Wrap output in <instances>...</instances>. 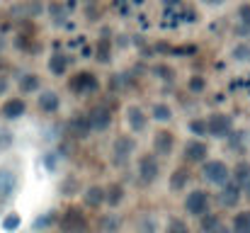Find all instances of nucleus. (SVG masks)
<instances>
[{"instance_id":"obj_17","label":"nucleus","mask_w":250,"mask_h":233,"mask_svg":"<svg viewBox=\"0 0 250 233\" xmlns=\"http://www.w3.org/2000/svg\"><path fill=\"white\" fill-rule=\"evenodd\" d=\"M81 202H83L85 209H100L104 204V187L102 185H87L81 194Z\"/></svg>"},{"instance_id":"obj_26","label":"nucleus","mask_w":250,"mask_h":233,"mask_svg":"<svg viewBox=\"0 0 250 233\" xmlns=\"http://www.w3.org/2000/svg\"><path fill=\"white\" fill-rule=\"evenodd\" d=\"M56 221H59V212L56 209H49V212L39 214L32 221V231H49L51 226H56Z\"/></svg>"},{"instance_id":"obj_10","label":"nucleus","mask_w":250,"mask_h":233,"mask_svg":"<svg viewBox=\"0 0 250 233\" xmlns=\"http://www.w3.org/2000/svg\"><path fill=\"white\" fill-rule=\"evenodd\" d=\"M207 158H209V144L204 139L194 136V139L185 141V146H182V163L185 165H199Z\"/></svg>"},{"instance_id":"obj_24","label":"nucleus","mask_w":250,"mask_h":233,"mask_svg":"<svg viewBox=\"0 0 250 233\" xmlns=\"http://www.w3.org/2000/svg\"><path fill=\"white\" fill-rule=\"evenodd\" d=\"M17 87L22 95H37L42 90V78L39 73H22L17 78Z\"/></svg>"},{"instance_id":"obj_14","label":"nucleus","mask_w":250,"mask_h":233,"mask_svg":"<svg viewBox=\"0 0 250 233\" xmlns=\"http://www.w3.org/2000/svg\"><path fill=\"white\" fill-rule=\"evenodd\" d=\"M0 114H2V119H7V122L22 119V117L27 114V102H24V97H7V100L0 105Z\"/></svg>"},{"instance_id":"obj_2","label":"nucleus","mask_w":250,"mask_h":233,"mask_svg":"<svg viewBox=\"0 0 250 233\" xmlns=\"http://www.w3.org/2000/svg\"><path fill=\"white\" fill-rule=\"evenodd\" d=\"M134 153H136V139L131 134L114 136V141L109 146V160H112L114 168H126L131 163Z\"/></svg>"},{"instance_id":"obj_12","label":"nucleus","mask_w":250,"mask_h":233,"mask_svg":"<svg viewBox=\"0 0 250 233\" xmlns=\"http://www.w3.org/2000/svg\"><path fill=\"white\" fill-rule=\"evenodd\" d=\"M241 199H243V187H241L238 182L229 180L226 185L219 187V204H221V207H226V209H236V207L241 204Z\"/></svg>"},{"instance_id":"obj_36","label":"nucleus","mask_w":250,"mask_h":233,"mask_svg":"<svg viewBox=\"0 0 250 233\" xmlns=\"http://www.w3.org/2000/svg\"><path fill=\"white\" fill-rule=\"evenodd\" d=\"M20 224H22V219H20V214H15V212L7 214V216L2 219V229H5L7 233H15L17 229H20Z\"/></svg>"},{"instance_id":"obj_46","label":"nucleus","mask_w":250,"mask_h":233,"mask_svg":"<svg viewBox=\"0 0 250 233\" xmlns=\"http://www.w3.org/2000/svg\"><path fill=\"white\" fill-rule=\"evenodd\" d=\"M134 5H144V0H134Z\"/></svg>"},{"instance_id":"obj_28","label":"nucleus","mask_w":250,"mask_h":233,"mask_svg":"<svg viewBox=\"0 0 250 233\" xmlns=\"http://www.w3.org/2000/svg\"><path fill=\"white\" fill-rule=\"evenodd\" d=\"M231 180H233V182H238L241 187H243V182H248L250 180V160L241 158V160L231 168Z\"/></svg>"},{"instance_id":"obj_11","label":"nucleus","mask_w":250,"mask_h":233,"mask_svg":"<svg viewBox=\"0 0 250 233\" xmlns=\"http://www.w3.org/2000/svg\"><path fill=\"white\" fill-rule=\"evenodd\" d=\"M73 64H76V59H73L71 54L54 51V54L46 59V71H49L54 78H63L68 71H71V66H73Z\"/></svg>"},{"instance_id":"obj_4","label":"nucleus","mask_w":250,"mask_h":233,"mask_svg":"<svg viewBox=\"0 0 250 233\" xmlns=\"http://www.w3.org/2000/svg\"><path fill=\"white\" fill-rule=\"evenodd\" d=\"M209 207H211V194H209L204 187H192V190L185 194V199H182V209H185V214L192 216V219H199L202 214H207Z\"/></svg>"},{"instance_id":"obj_25","label":"nucleus","mask_w":250,"mask_h":233,"mask_svg":"<svg viewBox=\"0 0 250 233\" xmlns=\"http://www.w3.org/2000/svg\"><path fill=\"white\" fill-rule=\"evenodd\" d=\"M97 229H100V233H119L122 231V219H119V214H114V209L107 212V214H102L100 221H97Z\"/></svg>"},{"instance_id":"obj_39","label":"nucleus","mask_w":250,"mask_h":233,"mask_svg":"<svg viewBox=\"0 0 250 233\" xmlns=\"http://www.w3.org/2000/svg\"><path fill=\"white\" fill-rule=\"evenodd\" d=\"M238 22L250 27V2H241L238 5Z\"/></svg>"},{"instance_id":"obj_5","label":"nucleus","mask_w":250,"mask_h":233,"mask_svg":"<svg viewBox=\"0 0 250 233\" xmlns=\"http://www.w3.org/2000/svg\"><path fill=\"white\" fill-rule=\"evenodd\" d=\"M112 122H114V114H112V107L109 105H92L85 112V124L95 134H104L112 127Z\"/></svg>"},{"instance_id":"obj_6","label":"nucleus","mask_w":250,"mask_h":233,"mask_svg":"<svg viewBox=\"0 0 250 233\" xmlns=\"http://www.w3.org/2000/svg\"><path fill=\"white\" fill-rule=\"evenodd\" d=\"M136 175L141 180V185H153L161 177V158L153 153H141L136 158Z\"/></svg>"},{"instance_id":"obj_18","label":"nucleus","mask_w":250,"mask_h":233,"mask_svg":"<svg viewBox=\"0 0 250 233\" xmlns=\"http://www.w3.org/2000/svg\"><path fill=\"white\" fill-rule=\"evenodd\" d=\"M124 199H126V187L122 182H109L104 187V204L109 209H119L124 204Z\"/></svg>"},{"instance_id":"obj_40","label":"nucleus","mask_w":250,"mask_h":233,"mask_svg":"<svg viewBox=\"0 0 250 233\" xmlns=\"http://www.w3.org/2000/svg\"><path fill=\"white\" fill-rule=\"evenodd\" d=\"M12 144H15V136H12L10 131H5V129H2V131H0V153H2V151H7Z\"/></svg>"},{"instance_id":"obj_23","label":"nucleus","mask_w":250,"mask_h":233,"mask_svg":"<svg viewBox=\"0 0 250 233\" xmlns=\"http://www.w3.org/2000/svg\"><path fill=\"white\" fill-rule=\"evenodd\" d=\"M92 59L102 66H107L112 61V39L109 37H100L97 44L92 46Z\"/></svg>"},{"instance_id":"obj_27","label":"nucleus","mask_w":250,"mask_h":233,"mask_svg":"<svg viewBox=\"0 0 250 233\" xmlns=\"http://www.w3.org/2000/svg\"><path fill=\"white\" fill-rule=\"evenodd\" d=\"M231 233H250V209H241L231 219Z\"/></svg>"},{"instance_id":"obj_15","label":"nucleus","mask_w":250,"mask_h":233,"mask_svg":"<svg viewBox=\"0 0 250 233\" xmlns=\"http://www.w3.org/2000/svg\"><path fill=\"white\" fill-rule=\"evenodd\" d=\"M17 190V172L12 168H0V204L10 202Z\"/></svg>"},{"instance_id":"obj_30","label":"nucleus","mask_w":250,"mask_h":233,"mask_svg":"<svg viewBox=\"0 0 250 233\" xmlns=\"http://www.w3.org/2000/svg\"><path fill=\"white\" fill-rule=\"evenodd\" d=\"M161 226H158V219L156 214H144L136 224V233H158Z\"/></svg>"},{"instance_id":"obj_37","label":"nucleus","mask_w":250,"mask_h":233,"mask_svg":"<svg viewBox=\"0 0 250 233\" xmlns=\"http://www.w3.org/2000/svg\"><path fill=\"white\" fill-rule=\"evenodd\" d=\"M61 148L59 151H49V153H44V168L49 170V172H54L56 170V165H59V158H61Z\"/></svg>"},{"instance_id":"obj_45","label":"nucleus","mask_w":250,"mask_h":233,"mask_svg":"<svg viewBox=\"0 0 250 233\" xmlns=\"http://www.w3.org/2000/svg\"><path fill=\"white\" fill-rule=\"evenodd\" d=\"M2 51H5V37H0V56H2Z\"/></svg>"},{"instance_id":"obj_16","label":"nucleus","mask_w":250,"mask_h":233,"mask_svg":"<svg viewBox=\"0 0 250 233\" xmlns=\"http://www.w3.org/2000/svg\"><path fill=\"white\" fill-rule=\"evenodd\" d=\"M172 148H175V134L167 129H158L153 134V153L158 158H167L172 155Z\"/></svg>"},{"instance_id":"obj_35","label":"nucleus","mask_w":250,"mask_h":233,"mask_svg":"<svg viewBox=\"0 0 250 233\" xmlns=\"http://www.w3.org/2000/svg\"><path fill=\"white\" fill-rule=\"evenodd\" d=\"M76 190H78V177H71V175L59 185V194L61 197H71V192H76Z\"/></svg>"},{"instance_id":"obj_21","label":"nucleus","mask_w":250,"mask_h":233,"mask_svg":"<svg viewBox=\"0 0 250 233\" xmlns=\"http://www.w3.org/2000/svg\"><path fill=\"white\" fill-rule=\"evenodd\" d=\"M189 180H192L189 165H180V168H175L172 175H170V190H172V192H185L187 185H189Z\"/></svg>"},{"instance_id":"obj_7","label":"nucleus","mask_w":250,"mask_h":233,"mask_svg":"<svg viewBox=\"0 0 250 233\" xmlns=\"http://www.w3.org/2000/svg\"><path fill=\"white\" fill-rule=\"evenodd\" d=\"M204 124H207V136L219 139V141H224L229 136V131L236 127L233 117L229 112H211L209 117H204Z\"/></svg>"},{"instance_id":"obj_29","label":"nucleus","mask_w":250,"mask_h":233,"mask_svg":"<svg viewBox=\"0 0 250 233\" xmlns=\"http://www.w3.org/2000/svg\"><path fill=\"white\" fill-rule=\"evenodd\" d=\"M246 136H248L246 131H241V129L233 127V129L229 131V136L224 139V141H226V148H229V151H241L243 144H246Z\"/></svg>"},{"instance_id":"obj_41","label":"nucleus","mask_w":250,"mask_h":233,"mask_svg":"<svg viewBox=\"0 0 250 233\" xmlns=\"http://www.w3.org/2000/svg\"><path fill=\"white\" fill-rule=\"evenodd\" d=\"M202 5H207V7H221L226 0H199Z\"/></svg>"},{"instance_id":"obj_13","label":"nucleus","mask_w":250,"mask_h":233,"mask_svg":"<svg viewBox=\"0 0 250 233\" xmlns=\"http://www.w3.org/2000/svg\"><path fill=\"white\" fill-rule=\"evenodd\" d=\"M37 107H39L42 114L54 117V114H59V109H61V95H59L56 90H39V92H37Z\"/></svg>"},{"instance_id":"obj_42","label":"nucleus","mask_w":250,"mask_h":233,"mask_svg":"<svg viewBox=\"0 0 250 233\" xmlns=\"http://www.w3.org/2000/svg\"><path fill=\"white\" fill-rule=\"evenodd\" d=\"M166 7H175V5H182V0H161Z\"/></svg>"},{"instance_id":"obj_38","label":"nucleus","mask_w":250,"mask_h":233,"mask_svg":"<svg viewBox=\"0 0 250 233\" xmlns=\"http://www.w3.org/2000/svg\"><path fill=\"white\" fill-rule=\"evenodd\" d=\"M153 76H158V80H167V83H172L175 80V71L166 66V64H161V66H156L153 68Z\"/></svg>"},{"instance_id":"obj_34","label":"nucleus","mask_w":250,"mask_h":233,"mask_svg":"<svg viewBox=\"0 0 250 233\" xmlns=\"http://www.w3.org/2000/svg\"><path fill=\"white\" fill-rule=\"evenodd\" d=\"M187 90H189L192 95H199V92H204V90H207V78H204V76L187 78Z\"/></svg>"},{"instance_id":"obj_44","label":"nucleus","mask_w":250,"mask_h":233,"mask_svg":"<svg viewBox=\"0 0 250 233\" xmlns=\"http://www.w3.org/2000/svg\"><path fill=\"white\" fill-rule=\"evenodd\" d=\"M81 54H83V56H92V46H85L83 44V51H81Z\"/></svg>"},{"instance_id":"obj_1","label":"nucleus","mask_w":250,"mask_h":233,"mask_svg":"<svg viewBox=\"0 0 250 233\" xmlns=\"http://www.w3.org/2000/svg\"><path fill=\"white\" fill-rule=\"evenodd\" d=\"M66 87H68L71 95H76L78 100H83V97L97 95L100 87H102V83H100V76L92 73V71H76L73 76L66 80Z\"/></svg>"},{"instance_id":"obj_22","label":"nucleus","mask_w":250,"mask_h":233,"mask_svg":"<svg viewBox=\"0 0 250 233\" xmlns=\"http://www.w3.org/2000/svg\"><path fill=\"white\" fill-rule=\"evenodd\" d=\"M153 122H158V124H170L172 119H175V109L163 102V100H158V102H153L151 105V114H148Z\"/></svg>"},{"instance_id":"obj_9","label":"nucleus","mask_w":250,"mask_h":233,"mask_svg":"<svg viewBox=\"0 0 250 233\" xmlns=\"http://www.w3.org/2000/svg\"><path fill=\"white\" fill-rule=\"evenodd\" d=\"M56 226L63 233H85L87 231V219H85L83 209L78 207H68L63 214H59Z\"/></svg>"},{"instance_id":"obj_3","label":"nucleus","mask_w":250,"mask_h":233,"mask_svg":"<svg viewBox=\"0 0 250 233\" xmlns=\"http://www.w3.org/2000/svg\"><path fill=\"white\" fill-rule=\"evenodd\" d=\"M202 165V180L211 187H221L231 180V165L226 160H219V158H207Z\"/></svg>"},{"instance_id":"obj_19","label":"nucleus","mask_w":250,"mask_h":233,"mask_svg":"<svg viewBox=\"0 0 250 233\" xmlns=\"http://www.w3.org/2000/svg\"><path fill=\"white\" fill-rule=\"evenodd\" d=\"M199 233H231V229L224 226V221H221L219 214L207 212V214L199 216Z\"/></svg>"},{"instance_id":"obj_8","label":"nucleus","mask_w":250,"mask_h":233,"mask_svg":"<svg viewBox=\"0 0 250 233\" xmlns=\"http://www.w3.org/2000/svg\"><path fill=\"white\" fill-rule=\"evenodd\" d=\"M148 122H151V117L141 105L131 102V105L124 107V124H126L129 134H144L148 129Z\"/></svg>"},{"instance_id":"obj_20","label":"nucleus","mask_w":250,"mask_h":233,"mask_svg":"<svg viewBox=\"0 0 250 233\" xmlns=\"http://www.w3.org/2000/svg\"><path fill=\"white\" fill-rule=\"evenodd\" d=\"M46 15H49V22L54 27H66V22H68V7L59 0H51L46 5Z\"/></svg>"},{"instance_id":"obj_43","label":"nucleus","mask_w":250,"mask_h":233,"mask_svg":"<svg viewBox=\"0 0 250 233\" xmlns=\"http://www.w3.org/2000/svg\"><path fill=\"white\" fill-rule=\"evenodd\" d=\"M243 197L250 202V180H248V182H243Z\"/></svg>"},{"instance_id":"obj_32","label":"nucleus","mask_w":250,"mask_h":233,"mask_svg":"<svg viewBox=\"0 0 250 233\" xmlns=\"http://www.w3.org/2000/svg\"><path fill=\"white\" fill-rule=\"evenodd\" d=\"M163 233H192V231H189V226H187L185 219H180V216H170V219L166 221Z\"/></svg>"},{"instance_id":"obj_33","label":"nucleus","mask_w":250,"mask_h":233,"mask_svg":"<svg viewBox=\"0 0 250 233\" xmlns=\"http://www.w3.org/2000/svg\"><path fill=\"white\" fill-rule=\"evenodd\" d=\"M187 129H189V134H192V136H197V139L207 136V124H204V117H194V119H189V122H187Z\"/></svg>"},{"instance_id":"obj_31","label":"nucleus","mask_w":250,"mask_h":233,"mask_svg":"<svg viewBox=\"0 0 250 233\" xmlns=\"http://www.w3.org/2000/svg\"><path fill=\"white\" fill-rule=\"evenodd\" d=\"M231 59L238 61V64H250V44L248 42H238V44L231 49Z\"/></svg>"}]
</instances>
